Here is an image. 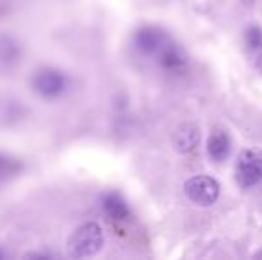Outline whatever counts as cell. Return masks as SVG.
<instances>
[{
    "label": "cell",
    "instance_id": "1",
    "mask_svg": "<svg viewBox=\"0 0 262 260\" xmlns=\"http://www.w3.org/2000/svg\"><path fill=\"white\" fill-rule=\"evenodd\" d=\"M104 246V233L97 223H84L70 235L66 248L68 253L75 258L93 257Z\"/></svg>",
    "mask_w": 262,
    "mask_h": 260
},
{
    "label": "cell",
    "instance_id": "2",
    "mask_svg": "<svg viewBox=\"0 0 262 260\" xmlns=\"http://www.w3.org/2000/svg\"><path fill=\"white\" fill-rule=\"evenodd\" d=\"M235 178L241 187L248 189L262 180V153L257 150L241 152L235 166Z\"/></svg>",
    "mask_w": 262,
    "mask_h": 260
},
{
    "label": "cell",
    "instance_id": "3",
    "mask_svg": "<svg viewBox=\"0 0 262 260\" xmlns=\"http://www.w3.org/2000/svg\"><path fill=\"white\" fill-rule=\"evenodd\" d=\"M184 193H186V196L193 203L202 205V207H209L220 196V184L212 177L198 175V177H193L186 182Z\"/></svg>",
    "mask_w": 262,
    "mask_h": 260
},
{
    "label": "cell",
    "instance_id": "4",
    "mask_svg": "<svg viewBox=\"0 0 262 260\" xmlns=\"http://www.w3.org/2000/svg\"><path fill=\"white\" fill-rule=\"evenodd\" d=\"M32 86L38 91L41 97L45 98H54L57 97L59 93H62L66 86V80L62 77V73H59L57 69L47 68L41 69L34 75V80H32Z\"/></svg>",
    "mask_w": 262,
    "mask_h": 260
},
{
    "label": "cell",
    "instance_id": "5",
    "mask_svg": "<svg viewBox=\"0 0 262 260\" xmlns=\"http://www.w3.org/2000/svg\"><path fill=\"white\" fill-rule=\"evenodd\" d=\"M168 36L156 27H145L139 29L134 36V43L141 52L145 54H159L162 46L168 43Z\"/></svg>",
    "mask_w": 262,
    "mask_h": 260
},
{
    "label": "cell",
    "instance_id": "6",
    "mask_svg": "<svg viewBox=\"0 0 262 260\" xmlns=\"http://www.w3.org/2000/svg\"><path fill=\"white\" fill-rule=\"evenodd\" d=\"M159 57V63L164 66L166 69H169V72H184L187 66V57L186 54H184V50L180 49V46L173 45L171 41H168L164 46L161 49V52L157 54Z\"/></svg>",
    "mask_w": 262,
    "mask_h": 260
},
{
    "label": "cell",
    "instance_id": "7",
    "mask_svg": "<svg viewBox=\"0 0 262 260\" xmlns=\"http://www.w3.org/2000/svg\"><path fill=\"white\" fill-rule=\"evenodd\" d=\"M200 141V130L193 123H184L182 127H179L177 132L173 134V146L177 152L187 153L194 148Z\"/></svg>",
    "mask_w": 262,
    "mask_h": 260
},
{
    "label": "cell",
    "instance_id": "8",
    "mask_svg": "<svg viewBox=\"0 0 262 260\" xmlns=\"http://www.w3.org/2000/svg\"><path fill=\"white\" fill-rule=\"evenodd\" d=\"M207 152L217 162L227 159L228 153H230V139H228V135L221 130L212 132L207 139Z\"/></svg>",
    "mask_w": 262,
    "mask_h": 260
},
{
    "label": "cell",
    "instance_id": "9",
    "mask_svg": "<svg viewBox=\"0 0 262 260\" xmlns=\"http://www.w3.org/2000/svg\"><path fill=\"white\" fill-rule=\"evenodd\" d=\"M20 57V49L16 41L9 36H0V66H11L14 64Z\"/></svg>",
    "mask_w": 262,
    "mask_h": 260
},
{
    "label": "cell",
    "instance_id": "10",
    "mask_svg": "<svg viewBox=\"0 0 262 260\" xmlns=\"http://www.w3.org/2000/svg\"><path fill=\"white\" fill-rule=\"evenodd\" d=\"M104 208L107 216H111L116 221H123L128 218V207L118 195H109L104 200Z\"/></svg>",
    "mask_w": 262,
    "mask_h": 260
},
{
    "label": "cell",
    "instance_id": "11",
    "mask_svg": "<svg viewBox=\"0 0 262 260\" xmlns=\"http://www.w3.org/2000/svg\"><path fill=\"white\" fill-rule=\"evenodd\" d=\"M246 43L252 50H257L262 46V31L259 27H252L246 32Z\"/></svg>",
    "mask_w": 262,
    "mask_h": 260
},
{
    "label": "cell",
    "instance_id": "12",
    "mask_svg": "<svg viewBox=\"0 0 262 260\" xmlns=\"http://www.w3.org/2000/svg\"><path fill=\"white\" fill-rule=\"evenodd\" d=\"M0 168H2V160H0Z\"/></svg>",
    "mask_w": 262,
    "mask_h": 260
}]
</instances>
